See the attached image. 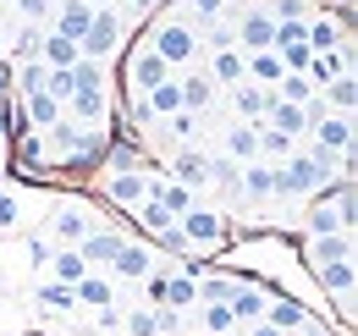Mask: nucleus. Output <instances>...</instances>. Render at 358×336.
I'll return each mask as SVG.
<instances>
[{"instance_id":"f257e3e1","label":"nucleus","mask_w":358,"mask_h":336,"mask_svg":"<svg viewBox=\"0 0 358 336\" xmlns=\"http://www.w3.org/2000/svg\"><path fill=\"white\" fill-rule=\"evenodd\" d=\"M342 155H325V149H292L281 166H270V182H275V199H303V193H320V188H331V176H342L336 171Z\"/></svg>"},{"instance_id":"f03ea898","label":"nucleus","mask_w":358,"mask_h":336,"mask_svg":"<svg viewBox=\"0 0 358 336\" xmlns=\"http://www.w3.org/2000/svg\"><path fill=\"white\" fill-rule=\"evenodd\" d=\"M149 50H155L166 66H193V61H199V28L182 22V17H171V22H160V28L149 34Z\"/></svg>"},{"instance_id":"7ed1b4c3","label":"nucleus","mask_w":358,"mask_h":336,"mask_svg":"<svg viewBox=\"0 0 358 336\" xmlns=\"http://www.w3.org/2000/svg\"><path fill=\"white\" fill-rule=\"evenodd\" d=\"M116 44H122V17H116V11H105V6H94L89 34L78 39L83 61H110V55H116Z\"/></svg>"},{"instance_id":"20e7f679","label":"nucleus","mask_w":358,"mask_h":336,"mask_svg":"<svg viewBox=\"0 0 358 336\" xmlns=\"http://www.w3.org/2000/svg\"><path fill=\"white\" fill-rule=\"evenodd\" d=\"M177 232H182V243H187V248H215V243L226 237V215L199 210V204H193L187 215H177Z\"/></svg>"},{"instance_id":"39448f33","label":"nucleus","mask_w":358,"mask_h":336,"mask_svg":"<svg viewBox=\"0 0 358 336\" xmlns=\"http://www.w3.org/2000/svg\"><path fill=\"white\" fill-rule=\"evenodd\" d=\"M275 39V17H270V6H254V11H243L237 17V28H231V44L243 50V55H254V50H270Z\"/></svg>"},{"instance_id":"423d86ee","label":"nucleus","mask_w":358,"mask_h":336,"mask_svg":"<svg viewBox=\"0 0 358 336\" xmlns=\"http://www.w3.org/2000/svg\"><path fill=\"white\" fill-rule=\"evenodd\" d=\"M122 243H127V232H116V226H89V237L78 243V253H83L89 270H110V259L122 253Z\"/></svg>"},{"instance_id":"0eeeda50","label":"nucleus","mask_w":358,"mask_h":336,"mask_svg":"<svg viewBox=\"0 0 358 336\" xmlns=\"http://www.w3.org/2000/svg\"><path fill=\"white\" fill-rule=\"evenodd\" d=\"M89 226H94V220H89L83 204H66V199H61V204L50 210V237H55L61 248H78V243L89 237Z\"/></svg>"},{"instance_id":"6e6552de","label":"nucleus","mask_w":358,"mask_h":336,"mask_svg":"<svg viewBox=\"0 0 358 336\" xmlns=\"http://www.w3.org/2000/svg\"><path fill=\"white\" fill-rule=\"evenodd\" d=\"M314 149H325V155H348L353 149V116H342V111H331L325 122H314Z\"/></svg>"},{"instance_id":"1a4fd4ad","label":"nucleus","mask_w":358,"mask_h":336,"mask_svg":"<svg viewBox=\"0 0 358 336\" xmlns=\"http://www.w3.org/2000/svg\"><path fill=\"white\" fill-rule=\"evenodd\" d=\"M309 270H314V281H320V293H331L342 309H348V298H353V287H358L353 259H336V265H309Z\"/></svg>"},{"instance_id":"9d476101","label":"nucleus","mask_w":358,"mask_h":336,"mask_svg":"<svg viewBox=\"0 0 358 336\" xmlns=\"http://www.w3.org/2000/svg\"><path fill=\"white\" fill-rule=\"evenodd\" d=\"M149 182H155V176L143 166L116 171V176H105V199H110V204H143V199H149Z\"/></svg>"},{"instance_id":"9b49d317","label":"nucleus","mask_w":358,"mask_h":336,"mask_svg":"<svg viewBox=\"0 0 358 336\" xmlns=\"http://www.w3.org/2000/svg\"><path fill=\"white\" fill-rule=\"evenodd\" d=\"M270 99H275V94H270L265 83H248V78L231 83V111H237V122H265Z\"/></svg>"},{"instance_id":"f8f14e48","label":"nucleus","mask_w":358,"mask_h":336,"mask_svg":"<svg viewBox=\"0 0 358 336\" xmlns=\"http://www.w3.org/2000/svg\"><path fill=\"white\" fill-rule=\"evenodd\" d=\"M34 309H39L45 320H72V314H78V293H72L66 281H45V287L34 293Z\"/></svg>"},{"instance_id":"ddd939ff","label":"nucleus","mask_w":358,"mask_h":336,"mask_svg":"<svg viewBox=\"0 0 358 336\" xmlns=\"http://www.w3.org/2000/svg\"><path fill=\"white\" fill-rule=\"evenodd\" d=\"M265 326H275L281 336H292V331H309L314 320H309V309H303L298 298H270L265 303Z\"/></svg>"},{"instance_id":"4468645a","label":"nucleus","mask_w":358,"mask_h":336,"mask_svg":"<svg viewBox=\"0 0 358 336\" xmlns=\"http://www.w3.org/2000/svg\"><path fill=\"white\" fill-rule=\"evenodd\" d=\"M155 270V253H149V243H122V253L110 259V276L116 281H143Z\"/></svg>"},{"instance_id":"2eb2a0df","label":"nucleus","mask_w":358,"mask_h":336,"mask_svg":"<svg viewBox=\"0 0 358 336\" xmlns=\"http://www.w3.org/2000/svg\"><path fill=\"white\" fill-rule=\"evenodd\" d=\"M226 160L254 166L259 160V122H231L226 127Z\"/></svg>"},{"instance_id":"dca6fc26","label":"nucleus","mask_w":358,"mask_h":336,"mask_svg":"<svg viewBox=\"0 0 358 336\" xmlns=\"http://www.w3.org/2000/svg\"><path fill=\"white\" fill-rule=\"evenodd\" d=\"M265 303H270V298L259 293L254 281H237V287H231V298H226V309H231V320H237V326H254V320H265Z\"/></svg>"},{"instance_id":"f3484780","label":"nucleus","mask_w":358,"mask_h":336,"mask_svg":"<svg viewBox=\"0 0 358 336\" xmlns=\"http://www.w3.org/2000/svg\"><path fill=\"white\" fill-rule=\"evenodd\" d=\"M61 111H66V116H78V122H89V127H94V122H105V111H110V94H105V88H72Z\"/></svg>"},{"instance_id":"a211bd4d","label":"nucleus","mask_w":358,"mask_h":336,"mask_svg":"<svg viewBox=\"0 0 358 336\" xmlns=\"http://www.w3.org/2000/svg\"><path fill=\"white\" fill-rule=\"evenodd\" d=\"M89 22H94V6H89V0H61V6H55V28H50V34H61V39H83V34H89Z\"/></svg>"},{"instance_id":"6ab92c4d","label":"nucleus","mask_w":358,"mask_h":336,"mask_svg":"<svg viewBox=\"0 0 358 336\" xmlns=\"http://www.w3.org/2000/svg\"><path fill=\"white\" fill-rule=\"evenodd\" d=\"M171 182H182L187 193H204V188H210V155H199V149H182L177 166H171Z\"/></svg>"},{"instance_id":"aec40b11","label":"nucleus","mask_w":358,"mask_h":336,"mask_svg":"<svg viewBox=\"0 0 358 336\" xmlns=\"http://www.w3.org/2000/svg\"><path fill=\"white\" fill-rule=\"evenodd\" d=\"M336 259H358L353 232H331V237H309V265H336Z\"/></svg>"},{"instance_id":"412c9836","label":"nucleus","mask_w":358,"mask_h":336,"mask_svg":"<svg viewBox=\"0 0 358 336\" xmlns=\"http://www.w3.org/2000/svg\"><path fill=\"white\" fill-rule=\"evenodd\" d=\"M22 116H28V127H34V132H45V127H55L66 111H61V99H55V94H45V88H39V94H22Z\"/></svg>"},{"instance_id":"4be33fe9","label":"nucleus","mask_w":358,"mask_h":336,"mask_svg":"<svg viewBox=\"0 0 358 336\" xmlns=\"http://www.w3.org/2000/svg\"><path fill=\"white\" fill-rule=\"evenodd\" d=\"M275 94V88H270ZM265 127H275V132H287V138H303L309 132V116H303V105H287V99H270L265 111Z\"/></svg>"},{"instance_id":"5701e85b","label":"nucleus","mask_w":358,"mask_h":336,"mask_svg":"<svg viewBox=\"0 0 358 336\" xmlns=\"http://www.w3.org/2000/svg\"><path fill=\"white\" fill-rule=\"evenodd\" d=\"M72 293H78V309H116V287H110V276H99V270H89Z\"/></svg>"},{"instance_id":"b1692460","label":"nucleus","mask_w":358,"mask_h":336,"mask_svg":"<svg viewBox=\"0 0 358 336\" xmlns=\"http://www.w3.org/2000/svg\"><path fill=\"white\" fill-rule=\"evenodd\" d=\"M166 78H171V66H166V61H160V55L143 44V50L133 55V88H138V94H149V88L166 83Z\"/></svg>"},{"instance_id":"393cba45","label":"nucleus","mask_w":358,"mask_h":336,"mask_svg":"<svg viewBox=\"0 0 358 336\" xmlns=\"http://www.w3.org/2000/svg\"><path fill=\"white\" fill-rule=\"evenodd\" d=\"M237 193H243L248 204H265V199H275V182H270V166H265V160L243 166V176H237Z\"/></svg>"},{"instance_id":"a878e982","label":"nucleus","mask_w":358,"mask_h":336,"mask_svg":"<svg viewBox=\"0 0 358 336\" xmlns=\"http://www.w3.org/2000/svg\"><path fill=\"white\" fill-rule=\"evenodd\" d=\"M39 61H45V66H61V72H72V66L83 61V50H78V39L45 34V39H39Z\"/></svg>"},{"instance_id":"bb28decb","label":"nucleus","mask_w":358,"mask_h":336,"mask_svg":"<svg viewBox=\"0 0 358 336\" xmlns=\"http://www.w3.org/2000/svg\"><path fill=\"white\" fill-rule=\"evenodd\" d=\"M45 270H50V281H66V287H78V281L89 276V265H83V253H78V248H55Z\"/></svg>"},{"instance_id":"cd10ccee","label":"nucleus","mask_w":358,"mask_h":336,"mask_svg":"<svg viewBox=\"0 0 358 336\" xmlns=\"http://www.w3.org/2000/svg\"><path fill=\"white\" fill-rule=\"evenodd\" d=\"M177 94H182V111H210V99H215V83L204 78V72H193V78H177Z\"/></svg>"},{"instance_id":"c85d7f7f","label":"nucleus","mask_w":358,"mask_h":336,"mask_svg":"<svg viewBox=\"0 0 358 336\" xmlns=\"http://www.w3.org/2000/svg\"><path fill=\"white\" fill-rule=\"evenodd\" d=\"M320 193H325V199H320V204L309 210V220H303V226H309V237H331V232H348V226H342V210L331 204V188H320Z\"/></svg>"},{"instance_id":"c756f323","label":"nucleus","mask_w":358,"mask_h":336,"mask_svg":"<svg viewBox=\"0 0 358 336\" xmlns=\"http://www.w3.org/2000/svg\"><path fill=\"white\" fill-rule=\"evenodd\" d=\"M320 94H325V105H331V111L353 116V105H358V72H342V78H331V83L320 88Z\"/></svg>"},{"instance_id":"7c9ffc66","label":"nucleus","mask_w":358,"mask_h":336,"mask_svg":"<svg viewBox=\"0 0 358 336\" xmlns=\"http://www.w3.org/2000/svg\"><path fill=\"white\" fill-rule=\"evenodd\" d=\"M210 83H243V50L237 44H226V50H215V61H210V72H204Z\"/></svg>"},{"instance_id":"2f4dec72","label":"nucleus","mask_w":358,"mask_h":336,"mask_svg":"<svg viewBox=\"0 0 358 336\" xmlns=\"http://www.w3.org/2000/svg\"><path fill=\"white\" fill-rule=\"evenodd\" d=\"M138 99H143V111H149L155 122H160V116H177V111H182V94H177V83H171V78H166V83H155L149 94H138Z\"/></svg>"},{"instance_id":"473e14b6","label":"nucleus","mask_w":358,"mask_h":336,"mask_svg":"<svg viewBox=\"0 0 358 336\" xmlns=\"http://www.w3.org/2000/svg\"><path fill=\"white\" fill-rule=\"evenodd\" d=\"M160 309H199V281L177 270V276H166V303Z\"/></svg>"},{"instance_id":"72a5a7b5","label":"nucleus","mask_w":358,"mask_h":336,"mask_svg":"<svg viewBox=\"0 0 358 336\" xmlns=\"http://www.w3.org/2000/svg\"><path fill=\"white\" fill-rule=\"evenodd\" d=\"M292 149H298V138H287V132H275V127L259 122V160H265V166H281Z\"/></svg>"},{"instance_id":"f704fd0d","label":"nucleus","mask_w":358,"mask_h":336,"mask_svg":"<svg viewBox=\"0 0 358 336\" xmlns=\"http://www.w3.org/2000/svg\"><path fill=\"white\" fill-rule=\"evenodd\" d=\"M133 210H138V232H149V237H155V232H166V226H177V215L166 210L155 193H149L143 204H133Z\"/></svg>"},{"instance_id":"c9c22d12","label":"nucleus","mask_w":358,"mask_h":336,"mask_svg":"<svg viewBox=\"0 0 358 336\" xmlns=\"http://www.w3.org/2000/svg\"><path fill=\"white\" fill-rule=\"evenodd\" d=\"M149 193H155V199H160L171 215H187L193 204H199V193H187L182 182H149Z\"/></svg>"},{"instance_id":"e433bc0d","label":"nucleus","mask_w":358,"mask_h":336,"mask_svg":"<svg viewBox=\"0 0 358 336\" xmlns=\"http://www.w3.org/2000/svg\"><path fill=\"white\" fill-rule=\"evenodd\" d=\"M303 39H309L314 55H325V50H336V44L348 39V34H342V28L331 22V17H320V22H303Z\"/></svg>"},{"instance_id":"4c0bfd02","label":"nucleus","mask_w":358,"mask_h":336,"mask_svg":"<svg viewBox=\"0 0 358 336\" xmlns=\"http://www.w3.org/2000/svg\"><path fill=\"white\" fill-rule=\"evenodd\" d=\"M39 39H45V28H34V22H17V28L6 34V44H11L17 61H34V55H39Z\"/></svg>"},{"instance_id":"58836bf2","label":"nucleus","mask_w":358,"mask_h":336,"mask_svg":"<svg viewBox=\"0 0 358 336\" xmlns=\"http://www.w3.org/2000/svg\"><path fill=\"white\" fill-rule=\"evenodd\" d=\"M45 78H50V66L39 61V55H34V61H22V66L11 72V83H17V94H39V88H45Z\"/></svg>"},{"instance_id":"ea45409f","label":"nucleus","mask_w":358,"mask_h":336,"mask_svg":"<svg viewBox=\"0 0 358 336\" xmlns=\"http://www.w3.org/2000/svg\"><path fill=\"white\" fill-rule=\"evenodd\" d=\"M275 99H287V105H309V99H314V83L303 78V72H287V78L275 83Z\"/></svg>"},{"instance_id":"a19ab883","label":"nucleus","mask_w":358,"mask_h":336,"mask_svg":"<svg viewBox=\"0 0 358 336\" xmlns=\"http://www.w3.org/2000/svg\"><path fill=\"white\" fill-rule=\"evenodd\" d=\"M204 331H210V336H231V331H237V320H231L226 303H204Z\"/></svg>"},{"instance_id":"79ce46f5","label":"nucleus","mask_w":358,"mask_h":336,"mask_svg":"<svg viewBox=\"0 0 358 336\" xmlns=\"http://www.w3.org/2000/svg\"><path fill=\"white\" fill-rule=\"evenodd\" d=\"M72 88H105V61H78L72 66Z\"/></svg>"},{"instance_id":"37998d69","label":"nucleus","mask_w":358,"mask_h":336,"mask_svg":"<svg viewBox=\"0 0 358 336\" xmlns=\"http://www.w3.org/2000/svg\"><path fill=\"white\" fill-rule=\"evenodd\" d=\"M17 226H22V199L0 188V232H17Z\"/></svg>"},{"instance_id":"c03bdc74","label":"nucleus","mask_w":358,"mask_h":336,"mask_svg":"<svg viewBox=\"0 0 358 336\" xmlns=\"http://www.w3.org/2000/svg\"><path fill=\"white\" fill-rule=\"evenodd\" d=\"M275 55H281V66H287V72H309V61H314L309 44H287V50H275Z\"/></svg>"},{"instance_id":"a18cd8bd","label":"nucleus","mask_w":358,"mask_h":336,"mask_svg":"<svg viewBox=\"0 0 358 336\" xmlns=\"http://www.w3.org/2000/svg\"><path fill=\"white\" fill-rule=\"evenodd\" d=\"M11 6H17V11H22V22H34V28H45L50 11H55L50 0H11Z\"/></svg>"},{"instance_id":"49530a36","label":"nucleus","mask_w":358,"mask_h":336,"mask_svg":"<svg viewBox=\"0 0 358 336\" xmlns=\"http://www.w3.org/2000/svg\"><path fill=\"white\" fill-rule=\"evenodd\" d=\"M270 17L275 22H309L303 17V0H270Z\"/></svg>"},{"instance_id":"de8ad7c7","label":"nucleus","mask_w":358,"mask_h":336,"mask_svg":"<svg viewBox=\"0 0 358 336\" xmlns=\"http://www.w3.org/2000/svg\"><path fill=\"white\" fill-rule=\"evenodd\" d=\"M22 248H28V265H34V270H45L50 253H55V248H50V237H22Z\"/></svg>"},{"instance_id":"09e8293b","label":"nucleus","mask_w":358,"mask_h":336,"mask_svg":"<svg viewBox=\"0 0 358 336\" xmlns=\"http://www.w3.org/2000/svg\"><path fill=\"white\" fill-rule=\"evenodd\" d=\"M187 11L199 17V28H210V22H215V17L226 11V0H187Z\"/></svg>"},{"instance_id":"8fccbe9b","label":"nucleus","mask_w":358,"mask_h":336,"mask_svg":"<svg viewBox=\"0 0 358 336\" xmlns=\"http://www.w3.org/2000/svg\"><path fill=\"white\" fill-rule=\"evenodd\" d=\"M166 132H171V138H193V132H199V116H193V111H177V116H166Z\"/></svg>"},{"instance_id":"3c124183","label":"nucleus","mask_w":358,"mask_h":336,"mask_svg":"<svg viewBox=\"0 0 358 336\" xmlns=\"http://www.w3.org/2000/svg\"><path fill=\"white\" fill-rule=\"evenodd\" d=\"M243 336H281L275 326H265V320H254V326H243Z\"/></svg>"},{"instance_id":"603ef678","label":"nucleus","mask_w":358,"mask_h":336,"mask_svg":"<svg viewBox=\"0 0 358 336\" xmlns=\"http://www.w3.org/2000/svg\"><path fill=\"white\" fill-rule=\"evenodd\" d=\"M6 88H11V66H0V94H6Z\"/></svg>"},{"instance_id":"864d4df0","label":"nucleus","mask_w":358,"mask_h":336,"mask_svg":"<svg viewBox=\"0 0 358 336\" xmlns=\"http://www.w3.org/2000/svg\"><path fill=\"white\" fill-rule=\"evenodd\" d=\"M127 6H133V11H155V0H127Z\"/></svg>"},{"instance_id":"5fc2aeb1","label":"nucleus","mask_w":358,"mask_h":336,"mask_svg":"<svg viewBox=\"0 0 358 336\" xmlns=\"http://www.w3.org/2000/svg\"><path fill=\"white\" fill-rule=\"evenodd\" d=\"M292 336H325V331H314V326H309V331H292Z\"/></svg>"},{"instance_id":"6e6d98bb","label":"nucleus","mask_w":358,"mask_h":336,"mask_svg":"<svg viewBox=\"0 0 358 336\" xmlns=\"http://www.w3.org/2000/svg\"><path fill=\"white\" fill-rule=\"evenodd\" d=\"M0 155H6V127H0Z\"/></svg>"},{"instance_id":"4d7b16f0","label":"nucleus","mask_w":358,"mask_h":336,"mask_svg":"<svg viewBox=\"0 0 358 336\" xmlns=\"http://www.w3.org/2000/svg\"><path fill=\"white\" fill-rule=\"evenodd\" d=\"M0 188H6V171H0Z\"/></svg>"},{"instance_id":"13d9d810","label":"nucleus","mask_w":358,"mask_h":336,"mask_svg":"<svg viewBox=\"0 0 358 336\" xmlns=\"http://www.w3.org/2000/svg\"><path fill=\"white\" fill-rule=\"evenodd\" d=\"M89 6H99V0H89Z\"/></svg>"},{"instance_id":"bf43d9fd","label":"nucleus","mask_w":358,"mask_h":336,"mask_svg":"<svg viewBox=\"0 0 358 336\" xmlns=\"http://www.w3.org/2000/svg\"><path fill=\"white\" fill-rule=\"evenodd\" d=\"M6 6H11V0H6Z\"/></svg>"},{"instance_id":"052dcab7","label":"nucleus","mask_w":358,"mask_h":336,"mask_svg":"<svg viewBox=\"0 0 358 336\" xmlns=\"http://www.w3.org/2000/svg\"><path fill=\"white\" fill-rule=\"evenodd\" d=\"M231 336H237V331H231Z\"/></svg>"}]
</instances>
